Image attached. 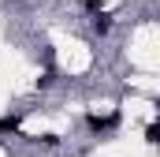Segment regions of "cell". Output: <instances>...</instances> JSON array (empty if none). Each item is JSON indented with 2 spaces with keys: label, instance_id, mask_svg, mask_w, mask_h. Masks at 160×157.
<instances>
[{
  "label": "cell",
  "instance_id": "obj_1",
  "mask_svg": "<svg viewBox=\"0 0 160 157\" xmlns=\"http://www.w3.org/2000/svg\"><path fill=\"white\" fill-rule=\"evenodd\" d=\"M116 123H119L116 112H112V116H89V127H93V131H104V127H116Z\"/></svg>",
  "mask_w": 160,
  "mask_h": 157
},
{
  "label": "cell",
  "instance_id": "obj_2",
  "mask_svg": "<svg viewBox=\"0 0 160 157\" xmlns=\"http://www.w3.org/2000/svg\"><path fill=\"white\" fill-rule=\"evenodd\" d=\"M112 30V15H97L93 19V34H108Z\"/></svg>",
  "mask_w": 160,
  "mask_h": 157
},
{
  "label": "cell",
  "instance_id": "obj_4",
  "mask_svg": "<svg viewBox=\"0 0 160 157\" xmlns=\"http://www.w3.org/2000/svg\"><path fill=\"white\" fill-rule=\"evenodd\" d=\"M19 127V116H4L0 120V131H15Z\"/></svg>",
  "mask_w": 160,
  "mask_h": 157
},
{
  "label": "cell",
  "instance_id": "obj_3",
  "mask_svg": "<svg viewBox=\"0 0 160 157\" xmlns=\"http://www.w3.org/2000/svg\"><path fill=\"white\" fill-rule=\"evenodd\" d=\"M145 142L149 146H160V123H149L145 127Z\"/></svg>",
  "mask_w": 160,
  "mask_h": 157
}]
</instances>
